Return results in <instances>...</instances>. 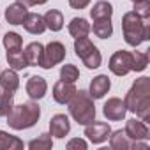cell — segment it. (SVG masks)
Wrapping results in <instances>:
<instances>
[{"mask_svg": "<svg viewBox=\"0 0 150 150\" xmlns=\"http://www.w3.org/2000/svg\"><path fill=\"white\" fill-rule=\"evenodd\" d=\"M124 104L127 111L134 113L139 120L150 122V78H138L132 83L131 90L125 94Z\"/></svg>", "mask_w": 150, "mask_h": 150, "instance_id": "obj_1", "label": "cell"}, {"mask_svg": "<svg viewBox=\"0 0 150 150\" xmlns=\"http://www.w3.org/2000/svg\"><path fill=\"white\" fill-rule=\"evenodd\" d=\"M122 32H124L125 42L136 48L143 41L150 39V23L148 20H143L131 11V13H125L122 18Z\"/></svg>", "mask_w": 150, "mask_h": 150, "instance_id": "obj_2", "label": "cell"}, {"mask_svg": "<svg viewBox=\"0 0 150 150\" xmlns=\"http://www.w3.org/2000/svg\"><path fill=\"white\" fill-rule=\"evenodd\" d=\"M39 117H41V106L34 101H28V103L13 106V110L7 115V124H9V127H13L16 131H23V129L34 127L39 120Z\"/></svg>", "mask_w": 150, "mask_h": 150, "instance_id": "obj_3", "label": "cell"}, {"mask_svg": "<svg viewBox=\"0 0 150 150\" xmlns=\"http://www.w3.org/2000/svg\"><path fill=\"white\" fill-rule=\"evenodd\" d=\"M69 104V113L80 125H88L96 120V106L94 99L87 90H76L72 99L67 103Z\"/></svg>", "mask_w": 150, "mask_h": 150, "instance_id": "obj_4", "label": "cell"}, {"mask_svg": "<svg viewBox=\"0 0 150 150\" xmlns=\"http://www.w3.org/2000/svg\"><path fill=\"white\" fill-rule=\"evenodd\" d=\"M74 51H76V57L83 62V65H87L88 69H97L103 62L101 51L88 37L74 39Z\"/></svg>", "mask_w": 150, "mask_h": 150, "instance_id": "obj_5", "label": "cell"}, {"mask_svg": "<svg viewBox=\"0 0 150 150\" xmlns=\"http://www.w3.org/2000/svg\"><path fill=\"white\" fill-rule=\"evenodd\" d=\"M110 71L117 76H125L132 71V53L125 50H118L110 58Z\"/></svg>", "mask_w": 150, "mask_h": 150, "instance_id": "obj_6", "label": "cell"}, {"mask_svg": "<svg viewBox=\"0 0 150 150\" xmlns=\"http://www.w3.org/2000/svg\"><path fill=\"white\" fill-rule=\"evenodd\" d=\"M65 58V46L58 41H51L46 48H44V53H42V62H41V67L42 69H53L57 64H60L62 60Z\"/></svg>", "mask_w": 150, "mask_h": 150, "instance_id": "obj_7", "label": "cell"}, {"mask_svg": "<svg viewBox=\"0 0 150 150\" xmlns=\"http://www.w3.org/2000/svg\"><path fill=\"white\" fill-rule=\"evenodd\" d=\"M110 134H111V127H110V124H106V122H92V124H88V125H85V136L92 141V143H96V145H99V143H104L108 138H110Z\"/></svg>", "mask_w": 150, "mask_h": 150, "instance_id": "obj_8", "label": "cell"}, {"mask_svg": "<svg viewBox=\"0 0 150 150\" xmlns=\"http://www.w3.org/2000/svg\"><path fill=\"white\" fill-rule=\"evenodd\" d=\"M103 113H104V117H106L108 120L117 122V120H122V118L125 117L127 108H125V104H124L122 99H118V97H111V99H108V101L104 103V106H103Z\"/></svg>", "mask_w": 150, "mask_h": 150, "instance_id": "obj_9", "label": "cell"}, {"mask_svg": "<svg viewBox=\"0 0 150 150\" xmlns=\"http://www.w3.org/2000/svg\"><path fill=\"white\" fill-rule=\"evenodd\" d=\"M69 131H71V122H69L67 115L57 113V115L51 117V120H50V134L51 136L62 139L69 134Z\"/></svg>", "mask_w": 150, "mask_h": 150, "instance_id": "obj_10", "label": "cell"}, {"mask_svg": "<svg viewBox=\"0 0 150 150\" xmlns=\"http://www.w3.org/2000/svg\"><path fill=\"white\" fill-rule=\"evenodd\" d=\"M125 134L131 141H138V139H148V127L143 120H136L131 118L125 124Z\"/></svg>", "mask_w": 150, "mask_h": 150, "instance_id": "obj_11", "label": "cell"}, {"mask_svg": "<svg viewBox=\"0 0 150 150\" xmlns=\"http://www.w3.org/2000/svg\"><path fill=\"white\" fill-rule=\"evenodd\" d=\"M76 94V87L74 83H69V81H57L55 87H53V99L58 103V104H67L72 96Z\"/></svg>", "mask_w": 150, "mask_h": 150, "instance_id": "obj_12", "label": "cell"}, {"mask_svg": "<svg viewBox=\"0 0 150 150\" xmlns=\"http://www.w3.org/2000/svg\"><path fill=\"white\" fill-rule=\"evenodd\" d=\"M27 94L32 101H37V99H42L46 96V90H48V83L42 76H30L28 81H27Z\"/></svg>", "mask_w": 150, "mask_h": 150, "instance_id": "obj_13", "label": "cell"}, {"mask_svg": "<svg viewBox=\"0 0 150 150\" xmlns=\"http://www.w3.org/2000/svg\"><path fill=\"white\" fill-rule=\"evenodd\" d=\"M110 87H111L110 78L106 76V74H99V76H96V78L90 81V92H88V94H90L92 99H103V97L108 94Z\"/></svg>", "mask_w": 150, "mask_h": 150, "instance_id": "obj_14", "label": "cell"}, {"mask_svg": "<svg viewBox=\"0 0 150 150\" xmlns=\"http://www.w3.org/2000/svg\"><path fill=\"white\" fill-rule=\"evenodd\" d=\"M21 25H23V28H25L28 34H34V35L42 34V32L46 30L44 18H42L41 14H37V13H28V14L25 16V20H23Z\"/></svg>", "mask_w": 150, "mask_h": 150, "instance_id": "obj_15", "label": "cell"}, {"mask_svg": "<svg viewBox=\"0 0 150 150\" xmlns=\"http://www.w3.org/2000/svg\"><path fill=\"white\" fill-rule=\"evenodd\" d=\"M27 14H28L27 6H23V4H20V2H14V4H11V6L6 9V20H7V23H11V25H21Z\"/></svg>", "mask_w": 150, "mask_h": 150, "instance_id": "obj_16", "label": "cell"}, {"mask_svg": "<svg viewBox=\"0 0 150 150\" xmlns=\"http://www.w3.org/2000/svg\"><path fill=\"white\" fill-rule=\"evenodd\" d=\"M25 58H27V64L28 65H39L41 67V62H42V53H44V46L41 42H30L27 48H25Z\"/></svg>", "mask_w": 150, "mask_h": 150, "instance_id": "obj_17", "label": "cell"}, {"mask_svg": "<svg viewBox=\"0 0 150 150\" xmlns=\"http://www.w3.org/2000/svg\"><path fill=\"white\" fill-rule=\"evenodd\" d=\"M69 34L74 39H80V37H87L90 34V23L85 18H72L69 23Z\"/></svg>", "mask_w": 150, "mask_h": 150, "instance_id": "obj_18", "label": "cell"}, {"mask_svg": "<svg viewBox=\"0 0 150 150\" xmlns=\"http://www.w3.org/2000/svg\"><path fill=\"white\" fill-rule=\"evenodd\" d=\"M0 87L4 90H11V92H16L18 87H20V78L14 69H7V71H2L0 72Z\"/></svg>", "mask_w": 150, "mask_h": 150, "instance_id": "obj_19", "label": "cell"}, {"mask_svg": "<svg viewBox=\"0 0 150 150\" xmlns=\"http://www.w3.org/2000/svg\"><path fill=\"white\" fill-rule=\"evenodd\" d=\"M90 30H94V34L99 39H110L113 34V25H111V18H99L94 20V27H90Z\"/></svg>", "mask_w": 150, "mask_h": 150, "instance_id": "obj_20", "label": "cell"}, {"mask_svg": "<svg viewBox=\"0 0 150 150\" xmlns=\"http://www.w3.org/2000/svg\"><path fill=\"white\" fill-rule=\"evenodd\" d=\"M131 145H132V141L127 138L125 131L118 129L110 134V146L113 150H127V148H131Z\"/></svg>", "mask_w": 150, "mask_h": 150, "instance_id": "obj_21", "label": "cell"}, {"mask_svg": "<svg viewBox=\"0 0 150 150\" xmlns=\"http://www.w3.org/2000/svg\"><path fill=\"white\" fill-rule=\"evenodd\" d=\"M42 18H44L46 28H50V30H53V32L62 30V27H64V14H62L60 11H57V9H50Z\"/></svg>", "mask_w": 150, "mask_h": 150, "instance_id": "obj_22", "label": "cell"}, {"mask_svg": "<svg viewBox=\"0 0 150 150\" xmlns=\"http://www.w3.org/2000/svg\"><path fill=\"white\" fill-rule=\"evenodd\" d=\"M7 62H9L11 69H14V71H21V69L28 67L25 53H23L21 48H18V50H7Z\"/></svg>", "mask_w": 150, "mask_h": 150, "instance_id": "obj_23", "label": "cell"}, {"mask_svg": "<svg viewBox=\"0 0 150 150\" xmlns=\"http://www.w3.org/2000/svg\"><path fill=\"white\" fill-rule=\"evenodd\" d=\"M23 141L6 131H0V150H21Z\"/></svg>", "mask_w": 150, "mask_h": 150, "instance_id": "obj_24", "label": "cell"}, {"mask_svg": "<svg viewBox=\"0 0 150 150\" xmlns=\"http://www.w3.org/2000/svg\"><path fill=\"white\" fill-rule=\"evenodd\" d=\"M113 14V7L110 2L106 0H99V2L94 4V7L90 9V16L92 20H99V18H111Z\"/></svg>", "mask_w": 150, "mask_h": 150, "instance_id": "obj_25", "label": "cell"}, {"mask_svg": "<svg viewBox=\"0 0 150 150\" xmlns=\"http://www.w3.org/2000/svg\"><path fill=\"white\" fill-rule=\"evenodd\" d=\"M13 106H14V92L4 90V94H0V117H7Z\"/></svg>", "mask_w": 150, "mask_h": 150, "instance_id": "obj_26", "label": "cell"}, {"mask_svg": "<svg viewBox=\"0 0 150 150\" xmlns=\"http://www.w3.org/2000/svg\"><path fill=\"white\" fill-rule=\"evenodd\" d=\"M80 78V71L76 65H72V64H65L62 65L60 69V80L62 81H69V83H74Z\"/></svg>", "mask_w": 150, "mask_h": 150, "instance_id": "obj_27", "label": "cell"}, {"mask_svg": "<svg viewBox=\"0 0 150 150\" xmlns=\"http://www.w3.org/2000/svg\"><path fill=\"white\" fill-rule=\"evenodd\" d=\"M53 146V141H51V134H41L37 139H32L28 143V148L30 150H50Z\"/></svg>", "mask_w": 150, "mask_h": 150, "instance_id": "obj_28", "label": "cell"}, {"mask_svg": "<svg viewBox=\"0 0 150 150\" xmlns=\"http://www.w3.org/2000/svg\"><path fill=\"white\" fill-rule=\"evenodd\" d=\"M21 44H23V39H21L20 34L7 32L4 35V46H6V50H18V48H21Z\"/></svg>", "mask_w": 150, "mask_h": 150, "instance_id": "obj_29", "label": "cell"}, {"mask_svg": "<svg viewBox=\"0 0 150 150\" xmlns=\"http://www.w3.org/2000/svg\"><path fill=\"white\" fill-rule=\"evenodd\" d=\"M146 65H148V55L141 51H134L132 53V71L141 72L146 69Z\"/></svg>", "mask_w": 150, "mask_h": 150, "instance_id": "obj_30", "label": "cell"}, {"mask_svg": "<svg viewBox=\"0 0 150 150\" xmlns=\"http://www.w3.org/2000/svg\"><path fill=\"white\" fill-rule=\"evenodd\" d=\"M139 18L143 20H150V2L148 0H141V2H134V11Z\"/></svg>", "mask_w": 150, "mask_h": 150, "instance_id": "obj_31", "label": "cell"}, {"mask_svg": "<svg viewBox=\"0 0 150 150\" xmlns=\"http://www.w3.org/2000/svg\"><path fill=\"white\" fill-rule=\"evenodd\" d=\"M67 148L69 150H74V148H81V150H85L87 148V141L85 139H81V138H74V139H71L69 143H67Z\"/></svg>", "mask_w": 150, "mask_h": 150, "instance_id": "obj_32", "label": "cell"}, {"mask_svg": "<svg viewBox=\"0 0 150 150\" xmlns=\"http://www.w3.org/2000/svg\"><path fill=\"white\" fill-rule=\"evenodd\" d=\"M90 4V0H69V6L72 9H85Z\"/></svg>", "mask_w": 150, "mask_h": 150, "instance_id": "obj_33", "label": "cell"}, {"mask_svg": "<svg viewBox=\"0 0 150 150\" xmlns=\"http://www.w3.org/2000/svg\"><path fill=\"white\" fill-rule=\"evenodd\" d=\"M16 2H20V4H23V6H27V7H30V6H42V4L48 2V0H16Z\"/></svg>", "mask_w": 150, "mask_h": 150, "instance_id": "obj_34", "label": "cell"}, {"mask_svg": "<svg viewBox=\"0 0 150 150\" xmlns=\"http://www.w3.org/2000/svg\"><path fill=\"white\" fill-rule=\"evenodd\" d=\"M131 2H141V0H131Z\"/></svg>", "mask_w": 150, "mask_h": 150, "instance_id": "obj_35", "label": "cell"}, {"mask_svg": "<svg viewBox=\"0 0 150 150\" xmlns=\"http://www.w3.org/2000/svg\"><path fill=\"white\" fill-rule=\"evenodd\" d=\"M0 94H2V92H0Z\"/></svg>", "mask_w": 150, "mask_h": 150, "instance_id": "obj_36", "label": "cell"}]
</instances>
